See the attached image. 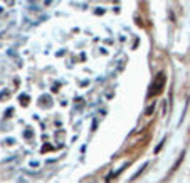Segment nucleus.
Here are the masks:
<instances>
[{
	"label": "nucleus",
	"instance_id": "nucleus-1",
	"mask_svg": "<svg viewBox=\"0 0 190 183\" xmlns=\"http://www.w3.org/2000/svg\"><path fill=\"white\" fill-rule=\"evenodd\" d=\"M163 81H165V77H163V74H160V76L156 77V82H155V84L152 86V89H153V91L150 92L152 96H155V94H160V89H158V84H160V82H163Z\"/></svg>",
	"mask_w": 190,
	"mask_h": 183
}]
</instances>
